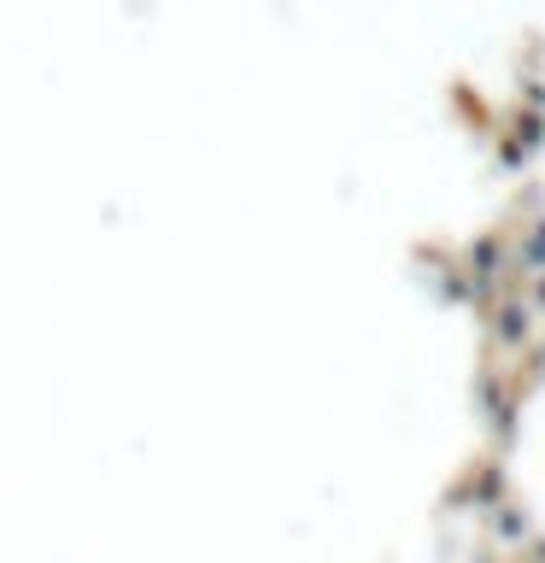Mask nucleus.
Masks as SVG:
<instances>
[{
    "label": "nucleus",
    "mask_w": 545,
    "mask_h": 563,
    "mask_svg": "<svg viewBox=\"0 0 545 563\" xmlns=\"http://www.w3.org/2000/svg\"><path fill=\"white\" fill-rule=\"evenodd\" d=\"M492 323H499V334H504L510 346H522L527 334H534V306H527V299H516V294H504L499 311H492Z\"/></svg>",
    "instance_id": "f257e3e1"
},
{
    "label": "nucleus",
    "mask_w": 545,
    "mask_h": 563,
    "mask_svg": "<svg viewBox=\"0 0 545 563\" xmlns=\"http://www.w3.org/2000/svg\"><path fill=\"white\" fill-rule=\"evenodd\" d=\"M522 271H545V223H534L527 229V241H522Z\"/></svg>",
    "instance_id": "f03ea898"
}]
</instances>
